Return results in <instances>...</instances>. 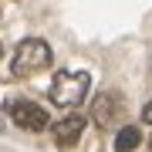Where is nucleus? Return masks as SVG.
Listing matches in <instances>:
<instances>
[{
	"mask_svg": "<svg viewBox=\"0 0 152 152\" xmlns=\"http://www.w3.org/2000/svg\"><path fill=\"white\" fill-rule=\"evenodd\" d=\"M88 88H91L88 71H58V78L51 81V102L61 108H75L88 98Z\"/></svg>",
	"mask_w": 152,
	"mask_h": 152,
	"instance_id": "obj_1",
	"label": "nucleus"
},
{
	"mask_svg": "<svg viewBox=\"0 0 152 152\" xmlns=\"http://www.w3.org/2000/svg\"><path fill=\"white\" fill-rule=\"evenodd\" d=\"M48 64H51V48L41 37H27V41L17 44L10 71H14V78H31V75H37V71H44Z\"/></svg>",
	"mask_w": 152,
	"mask_h": 152,
	"instance_id": "obj_2",
	"label": "nucleus"
},
{
	"mask_svg": "<svg viewBox=\"0 0 152 152\" xmlns=\"http://www.w3.org/2000/svg\"><path fill=\"white\" fill-rule=\"evenodd\" d=\"M7 115H10V122L17 129H24V132H44L51 125L48 112H44L37 102H31V98H10V102H7Z\"/></svg>",
	"mask_w": 152,
	"mask_h": 152,
	"instance_id": "obj_3",
	"label": "nucleus"
},
{
	"mask_svg": "<svg viewBox=\"0 0 152 152\" xmlns=\"http://www.w3.org/2000/svg\"><path fill=\"white\" fill-rule=\"evenodd\" d=\"M122 112H125V102H122L118 91H102L95 98V105H91V118L102 125V129L105 125H115L122 118Z\"/></svg>",
	"mask_w": 152,
	"mask_h": 152,
	"instance_id": "obj_4",
	"label": "nucleus"
},
{
	"mask_svg": "<svg viewBox=\"0 0 152 152\" xmlns=\"http://www.w3.org/2000/svg\"><path fill=\"white\" fill-rule=\"evenodd\" d=\"M81 132H85V118H81V115H68L64 122L54 125V142L61 149H71V145H78Z\"/></svg>",
	"mask_w": 152,
	"mask_h": 152,
	"instance_id": "obj_5",
	"label": "nucleus"
},
{
	"mask_svg": "<svg viewBox=\"0 0 152 152\" xmlns=\"http://www.w3.org/2000/svg\"><path fill=\"white\" fill-rule=\"evenodd\" d=\"M139 142H142L139 125H122L118 135H115V152H132V149H139Z\"/></svg>",
	"mask_w": 152,
	"mask_h": 152,
	"instance_id": "obj_6",
	"label": "nucleus"
},
{
	"mask_svg": "<svg viewBox=\"0 0 152 152\" xmlns=\"http://www.w3.org/2000/svg\"><path fill=\"white\" fill-rule=\"evenodd\" d=\"M142 118H145V125H152V102L145 105V108H142Z\"/></svg>",
	"mask_w": 152,
	"mask_h": 152,
	"instance_id": "obj_7",
	"label": "nucleus"
},
{
	"mask_svg": "<svg viewBox=\"0 0 152 152\" xmlns=\"http://www.w3.org/2000/svg\"><path fill=\"white\" fill-rule=\"evenodd\" d=\"M0 54H4V48H0Z\"/></svg>",
	"mask_w": 152,
	"mask_h": 152,
	"instance_id": "obj_8",
	"label": "nucleus"
}]
</instances>
